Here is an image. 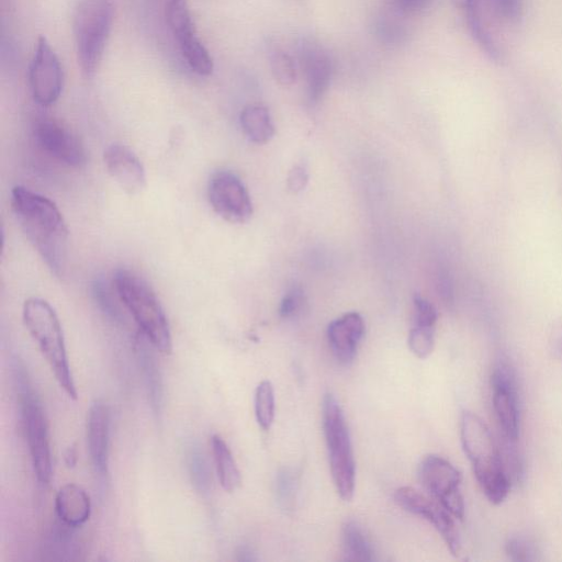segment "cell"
Listing matches in <instances>:
<instances>
[{"label": "cell", "mask_w": 562, "mask_h": 562, "mask_svg": "<svg viewBox=\"0 0 562 562\" xmlns=\"http://www.w3.org/2000/svg\"><path fill=\"white\" fill-rule=\"evenodd\" d=\"M10 204L20 228L51 273L63 276L70 232L58 206L24 186L11 190Z\"/></svg>", "instance_id": "1"}, {"label": "cell", "mask_w": 562, "mask_h": 562, "mask_svg": "<svg viewBox=\"0 0 562 562\" xmlns=\"http://www.w3.org/2000/svg\"><path fill=\"white\" fill-rule=\"evenodd\" d=\"M460 435L482 492L490 503L502 504L509 496L512 481L489 427L475 413L465 412Z\"/></svg>", "instance_id": "2"}, {"label": "cell", "mask_w": 562, "mask_h": 562, "mask_svg": "<svg viewBox=\"0 0 562 562\" xmlns=\"http://www.w3.org/2000/svg\"><path fill=\"white\" fill-rule=\"evenodd\" d=\"M114 285L123 306L131 313L146 340L162 354H171L173 339L170 323L159 297L151 285L130 269H118Z\"/></svg>", "instance_id": "3"}, {"label": "cell", "mask_w": 562, "mask_h": 562, "mask_svg": "<svg viewBox=\"0 0 562 562\" xmlns=\"http://www.w3.org/2000/svg\"><path fill=\"white\" fill-rule=\"evenodd\" d=\"M22 317L28 332L38 344L52 373L67 396L77 400L78 393L67 356L64 333L58 314L41 298L26 300Z\"/></svg>", "instance_id": "4"}, {"label": "cell", "mask_w": 562, "mask_h": 562, "mask_svg": "<svg viewBox=\"0 0 562 562\" xmlns=\"http://www.w3.org/2000/svg\"><path fill=\"white\" fill-rule=\"evenodd\" d=\"M114 19V0H78L73 32L78 65L87 80L95 77L103 61Z\"/></svg>", "instance_id": "5"}, {"label": "cell", "mask_w": 562, "mask_h": 562, "mask_svg": "<svg viewBox=\"0 0 562 562\" xmlns=\"http://www.w3.org/2000/svg\"><path fill=\"white\" fill-rule=\"evenodd\" d=\"M323 430L327 442L332 478L342 500L350 502L354 497L356 465L350 430L341 404L333 395L323 400Z\"/></svg>", "instance_id": "6"}, {"label": "cell", "mask_w": 562, "mask_h": 562, "mask_svg": "<svg viewBox=\"0 0 562 562\" xmlns=\"http://www.w3.org/2000/svg\"><path fill=\"white\" fill-rule=\"evenodd\" d=\"M15 369L22 424H24L33 469L38 481L42 485H48L52 477V454L46 413L31 388L24 368L18 364Z\"/></svg>", "instance_id": "7"}, {"label": "cell", "mask_w": 562, "mask_h": 562, "mask_svg": "<svg viewBox=\"0 0 562 562\" xmlns=\"http://www.w3.org/2000/svg\"><path fill=\"white\" fill-rule=\"evenodd\" d=\"M419 477L430 496L452 513L464 520L465 501L462 493L463 477L459 470L443 457L430 455L420 465Z\"/></svg>", "instance_id": "8"}, {"label": "cell", "mask_w": 562, "mask_h": 562, "mask_svg": "<svg viewBox=\"0 0 562 562\" xmlns=\"http://www.w3.org/2000/svg\"><path fill=\"white\" fill-rule=\"evenodd\" d=\"M208 199L213 211L230 223H246L253 216L249 191L239 176L232 172L219 171L211 176Z\"/></svg>", "instance_id": "9"}, {"label": "cell", "mask_w": 562, "mask_h": 562, "mask_svg": "<svg viewBox=\"0 0 562 562\" xmlns=\"http://www.w3.org/2000/svg\"><path fill=\"white\" fill-rule=\"evenodd\" d=\"M395 500L403 510L422 517L442 536L449 552L458 556L462 542L455 523L456 517L449 513L440 502L427 498L423 493L411 487H402L395 493Z\"/></svg>", "instance_id": "10"}, {"label": "cell", "mask_w": 562, "mask_h": 562, "mask_svg": "<svg viewBox=\"0 0 562 562\" xmlns=\"http://www.w3.org/2000/svg\"><path fill=\"white\" fill-rule=\"evenodd\" d=\"M29 77L32 96L37 104L49 107L60 99L64 86L63 69L47 38H39Z\"/></svg>", "instance_id": "11"}, {"label": "cell", "mask_w": 562, "mask_h": 562, "mask_svg": "<svg viewBox=\"0 0 562 562\" xmlns=\"http://www.w3.org/2000/svg\"><path fill=\"white\" fill-rule=\"evenodd\" d=\"M494 412L504 438L517 442L521 430L519 390L515 374L507 363H499L491 376Z\"/></svg>", "instance_id": "12"}, {"label": "cell", "mask_w": 562, "mask_h": 562, "mask_svg": "<svg viewBox=\"0 0 562 562\" xmlns=\"http://www.w3.org/2000/svg\"><path fill=\"white\" fill-rule=\"evenodd\" d=\"M40 148L55 161L69 167L81 168L87 163L85 146L75 134L52 119H42L35 127Z\"/></svg>", "instance_id": "13"}, {"label": "cell", "mask_w": 562, "mask_h": 562, "mask_svg": "<svg viewBox=\"0 0 562 562\" xmlns=\"http://www.w3.org/2000/svg\"><path fill=\"white\" fill-rule=\"evenodd\" d=\"M300 70L305 75L310 103L318 104L327 94L333 77V62L327 50L311 39H302L298 44Z\"/></svg>", "instance_id": "14"}, {"label": "cell", "mask_w": 562, "mask_h": 562, "mask_svg": "<svg viewBox=\"0 0 562 562\" xmlns=\"http://www.w3.org/2000/svg\"><path fill=\"white\" fill-rule=\"evenodd\" d=\"M110 426L109 407L104 401L94 402L87 415L86 438L95 474L101 480L109 474Z\"/></svg>", "instance_id": "15"}, {"label": "cell", "mask_w": 562, "mask_h": 562, "mask_svg": "<svg viewBox=\"0 0 562 562\" xmlns=\"http://www.w3.org/2000/svg\"><path fill=\"white\" fill-rule=\"evenodd\" d=\"M108 174L129 195H138L146 187L145 168L139 157L128 146L114 143L104 152Z\"/></svg>", "instance_id": "16"}, {"label": "cell", "mask_w": 562, "mask_h": 562, "mask_svg": "<svg viewBox=\"0 0 562 562\" xmlns=\"http://www.w3.org/2000/svg\"><path fill=\"white\" fill-rule=\"evenodd\" d=\"M365 334V322L357 312L346 313L328 328V341L336 361L351 364Z\"/></svg>", "instance_id": "17"}, {"label": "cell", "mask_w": 562, "mask_h": 562, "mask_svg": "<svg viewBox=\"0 0 562 562\" xmlns=\"http://www.w3.org/2000/svg\"><path fill=\"white\" fill-rule=\"evenodd\" d=\"M55 511L63 524L73 528L80 527L91 519V497L80 486L69 483L58 492Z\"/></svg>", "instance_id": "18"}, {"label": "cell", "mask_w": 562, "mask_h": 562, "mask_svg": "<svg viewBox=\"0 0 562 562\" xmlns=\"http://www.w3.org/2000/svg\"><path fill=\"white\" fill-rule=\"evenodd\" d=\"M211 447L221 487L230 493L238 490L242 477L230 447L219 435L212 436Z\"/></svg>", "instance_id": "19"}, {"label": "cell", "mask_w": 562, "mask_h": 562, "mask_svg": "<svg viewBox=\"0 0 562 562\" xmlns=\"http://www.w3.org/2000/svg\"><path fill=\"white\" fill-rule=\"evenodd\" d=\"M240 122L246 138L255 144H266L275 136L271 112L264 106L245 107Z\"/></svg>", "instance_id": "20"}, {"label": "cell", "mask_w": 562, "mask_h": 562, "mask_svg": "<svg viewBox=\"0 0 562 562\" xmlns=\"http://www.w3.org/2000/svg\"><path fill=\"white\" fill-rule=\"evenodd\" d=\"M145 337L143 336L142 343L139 344V361L141 364L145 386L148 389L151 407L156 415H160L163 408V381L160 373L159 365L155 361L154 355L149 350L148 345L144 343Z\"/></svg>", "instance_id": "21"}, {"label": "cell", "mask_w": 562, "mask_h": 562, "mask_svg": "<svg viewBox=\"0 0 562 562\" xmlns=\"http://www.w3.org/2000/svg\"><path fill=\"white\" fill-rule=\"evenodd\" d=\"M470 35L494 62L502 61V52L482 19L479 0L464 11Z\"/></svg>", "instance_id": "22"}, {"label": "cell", "mask_w": 562, "mask_h": 562, "mask_svg": "<svg viewBox=\"0 0 562 562\" xmlns=\"http://www.w3.org/2000/svg\"><path fill=\"white\" fill-rule=\"evenodd\" d=\"M165 17L178 44L197 37L187 0H167Z\"/></svg>", "instance_id": "23"}, {"label": "cell", "mask_w": 562, "mask_h": 562, "mask_svg": "<svg viewBox=\"0 0 562 562\" xmlns=\"http://www.w3.org/2000/svg\"><path fill=\"white\" fill-rule=\"evenodd\" d=\"M343 548L346 560L375 561V550L363 528L355 521H348L343 527Z\"/></svg>", "instance_id": "24"}, {"label": "cell", "mask_w": 562, "mask_h": 562, "mask_svg": "<svg viewBox=\"0 0 562 562\" xmlns=\"http://www.w3.org/2000/svg\"><path fill=\"white\" fill-rule=\"evenodd\" d=\"M187 465L191 482L199 493H209L212 486V472L204 452L198 446H191L187 453Z\"/></svg>", "instance_id": "25"}, {"label": "cell", "mask_w": 562, "mask_h": 562, "mask_svg": "<svg viewBox=\"0 0 562 562\" xmlns=\"http://www.w3.org/2000/svg\"><path fill=\"white\" fill-rule=\"evenodd\" d=\"M255 415L264 431L271 430L275 420V390L271 381L264 380L255 391Z\"/></svg>", "instance_id": "26"}, {"label": "cell", "mask_w": 562, "mask_h": 562, "mask_svg": "<svg viewBox=\"0 0 562 562\" xmlns=\"http://www.w3.org/2000/svg\"><path fill=\"white\" fill-rule=\"evenodd\" d=\"M179 48H181L184 59L191 70L200 76L212 74L213 60L211 55L197 37L179 44Z\"/></svg>", "instance_id": "27"}, {"label": "cell", "mask_w": 562, "mask_h": 562, "mask_svg": "<svg viewBox=\"0 0 562 562\" xmlns=\"http://www.w3.org/2000/svg\"><path fill=\"white\" fill-rule=\"evenodd\" d=\"M108 281L97 279L93 284V296L98 307L106 316L115 322H122V312L115 298L116 287H111Z\"/></svg>", "instance_id": "28"}, {"label": "cell", "mask_w": 562, "mask_h": 562, "mask_svg": "<svg viewBox=\"0 0 562 562\" xmlns=\"http://www.w3.org/2000/svg\"><path fill=\"white\" fill-rule=\"evenodd\" d=\"M271 69L276 82L281 86L295 84L297 78L296 65L291 56L283 50L274 49L269 54Z\"/></svg>", "instance_id": "29"}, {"label": "cell", "mask_w": 562, "mask_h": 562, "mask_svg": "<svg viewBox=\"0 0 562 562\" xmlns=\"http://www.w3.org/2000/svg\"><path fill=\"white\" fill-rule=\"evenodd\" d=\"M408 344L411 352L418 358L426 359L430 357L435 347V328L413 325L409 334Z\"/></svg>", "instance_id": "30"}, {"label": "cell", "mask_w": 562, "mask_h": 562, "mask_svg": "<svg viewBox=\"0 0 562 562\" xmlns=\"http://www.w3.org/2000/svg\"><path fill=\"white\" fill-rule=\"evenodd\" d=\"M505 552L512 561H535L537 560V549L528 539L523 537H511L505 544Z\"/></svg>", "instance_id": "31"}, {"label": "cell", "mask_w": 562, "mask_h": 562, "mask_svg": "<svg viewBox=\"0 0 562 562\" xmlns=\"http://www.w3.org/2000/svg\"><path fill=\"white\" fill-rule=\"evenodd\" d=\"M487 5L499 18L516 22L522 17L523 0H486Z\"/></svg>", "instance_id": "32"}, {"label": "cell", "mask_w": 562, "mask_h": 562, "mask_svg": "<svg viewBox=\"0 0 562 562\" xmlns=\"http://www.w3.org/2000/svg\"><path fill=\"white\" fill-rule=\"evenodd\" d=\"M306 298L302 289L296 287L287 292L280 303L279 314L283 319H294L305 307Z\"/></svg>", "instance_id": "33"}, {"label": "cell", "mask_w": 562, "mask_h": 562, "mask_svg": "<svg viewBox=\"0 0 562 562\" xmlns=\"http://www.w3.org/2000/svg\"><path fill=\"white\" fill-rule=\"evenodd\" d=\"M438 314L430 301L420 296L414 297V325L435 328Z\"/></svg>", "instance_id": "34"}, {"label": "cell", "mask_w": 562, "mask_h": 562, "mask_svg": "<svg viewBox=\"0 0 562 562\" xmlns=\"http://www.w3.org/2000/svg\"><path fill=\"white\" fill-rule=\"evenodd\" d=\"M377 37L388 44L401 43L407 37V31L399 22L389 19H380L376 25Z\"/></svg>", "instance_id": "35"}, {"label": "cell", "mask_w": 562, "mask_h": 562, "mask_svg": "<svg viewBox=\"0 0 562 562\" xmlns=\"http://www.w3.org/2000/svg\"><path fill=\"white\" fill-rule=\"evenodd\" d=\"M434 0H388L395 13L402 16H415L424 13L433 5Z\"/></svg>", "instance_id": "36"}, {"label": "cell", "mask_w": 562, "mask_h": 562, "mask_svg": "<svg viewBox=\"0 0 562 562\" xmlns=\"http://www.w3.org/2000/svg\"><path fill=\"white\" fill-rule=\"evenodd\" d=\"M296 477L289 470L280 472L277 480V493L281 503L286 507L294 502L296 493Z\"/></svg>", "instance_id": "37"}, {"label": "cell", "mask_w": 562, "mask_h": 562, "mask_svg": "<svg viewBox=\"0 0 562 562\" xmlns=\"http://www.w3.org/2000/svg\"><path fill=\"white\" fill-rule=\"evenodd\" d=\"M309 182V175L305 167L297 165L290 171L287 179V187L290 193L299 194L305 190Z\"/></svg>", "instance_id": "38"}, {"label": "cell", "mask_w": 562, "mask_h": 562, "mask_svg": "<svg viewBox=\"0 0 562 562\" xmlns=\"http://www.w3.org/2000/svg\"><path fill=\"white\" fill-rule=\"evenodd\" d=\"M64 463L67 468H74L77 464V451L75 446H70L64 453Z\"/></svg>", "instance_id": "39"}, {"label": "cell", "mask_w": 562, "mask_h": 562, "mask_svg": "<svg viewBox=\"0 0 562 562\" xmlns=\"http://www.w3.org/2000/svg\"><path fill=\"white\" fill-rule=\"evenodd\" d=\"M238 560L240 561H256L257 557L253 550L249 547H242L238 553Z\"/></svg>", "instance_id": "40"}, {"label": "cell", "mask_w": 562, "mask_h": 562, "mask_svg": "<svg viewBox=\"0 0 562 562\" xmlns=\"http://www.w3.org/2000/svg\"><path fill=\"white\" fill-rule=\"evenodd\" d=\"M453 4L456 8L465 11L468 9L472 4L476 2V0H452Z\"/></svg>", "instance_id": "41"}, {"label": "cell", "mask_w": 562, "mask_h": 562, "mask_svg": "<svg viewBox=\"0 0 562 562\" xmlns=\"http://www.w3.org/2000/svg\"><path fill=\"white\" fill-rule=\"evenodd\" d=\"M556 350L560 358L562 359V331L558 336L557 343H556Z\"/></svg>", "instance_id": "42"}]
</instances>
